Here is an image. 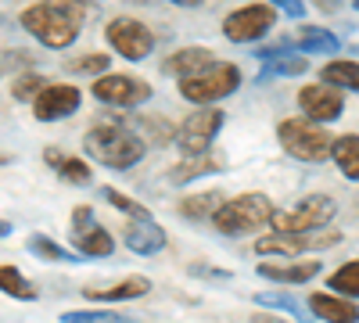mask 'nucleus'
Returning a JSON list of instances; mask_svg holds the SVG:
<instances>
[{"label":"nucleus","mask_w":359,"mask_h":323,"mask_svg":"<svg viewBox=\"0 0 359 323\" xmlns=\"http://www.w3.org/2000/svg\"><path fill=\"white\" fill-rule=\"evenodd\" d=\"M101 194H104V201L111 205V209H118V212H126L130 219H147V216H151V212L144 209V205H137L133 198H126V194H118V191H111V187H104Z\"/></svg>","instance_id":"obj_31"},{"label":"nucleus","mask_w":359,"mask_h":323,"mask_svg":"<svg viewBox=\"0 0 359 323\" xmlns=\"http://www.w3.org/2000/svg\"><path fill=\"white\" fill-rule=\"evenodd\" d=\"M237 86H241V69L233 62H212L201 72L180 79V97L191 101V104H212V101L230 97Z\"/></svg>","instance_id":"obj_4"},{"label":"nucleus","mask_w":359,"mask_h":323,"mask_svg":"<svg viewBox=\"0 0 359 323\" xmlns=\"http://www.w3.org/2000/svg\"><path fill=\"white\" fill-rule=\"evenodd\" d=\"M352 4H355V8H359V0H352Z\"/></svg>","instance_id":"obj_42"},{"label":"nucleus","mask_w":359,"mask_h":323,"mask_svg":"<svg viewBox=\"0 0 359 323\" xmlns=\"http://www.w3.org/2000/svg\"><path fill=\"white\" fill-rule=\"evenodd\" d=\"M269 69H273L277 76H302L309 65H306V57H298V54H280L269 62Z\"/></svg>","instance_id":"obj_33"},{"label":"nucleus","mask_w":359,"mask_h":323,"mask_svg":"<svg viewBox=\"0 0 359 323\" xmlns=\"http://www.w3.org/2000/svg\"><path fill=\"white\" fill-rule=\"evenodd\" d=\"M147 291H151V280L147 277H126V280L108 284V287H86L83 295L94 302H126V298H144Z\"/></svg>","instance_id":"obj_19"},{"label":"nucleus","mask_w":359,"mask_h":323,"mask_svg":"<svg viewBox=\"0 0 359 323\" xmlns=\"http://www.w3.org/2000/svg\"><path fill=\"white\" fill-rule=\"evenodd\" d=\"M341 241V233L327 230V233H266V238L255 241V252L259 255H298V252H320V248H334Z\"/></svg>","instance_id":"obj_10"},{"label":"nucleus","mask_w":359,"mask_h":323,"mask_svg":"<svg viewBox=\"0 0 359 323\" xmlns=\"http://www.w3.org/2000/svg\"><path fill=\"white\" fill-rule=\"evenodd\" d=\"M8 233H11V223H8V219H0V238H8Z\"/></svg>","instance_id":"obj_40"},{"label":"nucleus","mask_w":359,"mask_h":323,"mask_svg":"<svg viewBox=\"0 0 359 323\" xmlns=\"http://www.w3.org/2000/svg\"><path fill=\"white\" fill-rule=\"evenodd\" d=\"M223 130V111L219 108H201L194 115H187L176 130V148L184 155H201L208 151V144L216 140V133Z\"/></svg>","instance_id":"obj_9"},{"label":"nucleus","mask_w":359,"mask_h":323,"mask_svg":"<svg viewBox=\"0 0 359 323\" xmlns=\"http://www.w3.org/2000/svg\"><path fill=\"white\" fill-rule=\"evenodd\" d=\"M140 126L151 130V140H155V144H169V140H172V130H169L162 119H140Z\"/></svg>","instance_id":"obj_35"},{"label":"nucleus","mask_w":359,"mask_h":323,"mask_svg":"<svg viewBox=\"0 0 359 323\" xmlns=\"http://www.w3.org/2000/svg\"><path fill=\"white\" fill-rule=\"evenodd\" d=\"M0 291L18 302H36V287L22 277L18 266H0Z\"/></svg>","instance_id":"obj_27"},{"label":"nucleus","mask_w":359,"mask_h":323,"mask_svg":"<svg viewBox=\"0 0 359 323\" xmlns=\"http://www.w3.org/2000/svg\"><path fill=\"white\" fill-rule=\"evenodd\" d=\"M25 248L33 252L36 259H43V262H76V259H83L79 252H69V248H62L57 241H50L47 233H29V245Z\"/></svg>","instance_id":"obj_25"},{"label":"nucleus","mask_w":359,"mask_h":323,"mask_svg":"<svg viewBox=\"0 0 359 323\" xmlns=\"http://www.w3.org/2000/svg\"><path fill=\"white\" fill-rule=\"evenodd\" d=\"M331 158H334V165L341 169L345 180H359V137H355V133H345V137L334 140Z\"/></svg>","instance_id":"obj_22"},{"label":"nucleus","mask_w":359,"mask_h":323,"mask_svg":"<svg viewBox=\"0 0 359 323\" xmlns=\"http://www.w3.org/2000/svg\"><path fill=\"white\" fill-rule=\"evenodd\" d=\"M83 22H86V11L76 4V0H40V4L22 11V29L33 33L50 50L72 47Z\"/></svg>","instance_id":"obj_1"},{"label":"nucleus","mask_w":359,"mask_h":323,"mask_svg":"<svg viewBox=\"0 0 359 323\" xmlns=\"http://www.w3.org/2000/svg\"><path fill=\"white\" fill-rule=\"evenodd\" d=\"M273 22H277V11L269 8V4H248V8L230 11L223 18V36L233 40V43H252L262 33H269Z\"/></svg>","instance_id":"obj_12"},{"label":"nucleus","mask_w":359,"mask_h":323,"mask_svg":"<svg viewBox=\"0 0 359 323\" xmlns=\"http://www.w3.org/2000/svg\"><path fill=\"white\" fill-rule=\"evenodd\" d=\"M320 262H259V277L277 284H306L320 273Z\"/></svg>","instance_id":"obj_17"},{"label":"nucleus","mask_w":359,"mask_h":323,"mask_svg":"<svg viewBox=\"0 0 359 323\" xmlns=\"http://www.w3.org/2000/svg\"><path fill=\"white\" fill-rule=\"evenodd\" d=\"M83 148L104 169H130L144 158V137L118 123H97L94 130H86Z\"/></svg>","instance_id":"obj_2"},{"label":"nucleus","mask_w":359,"mask_h":323,"mask_svg":"<svg viewBox=\"0 0 359 323\" xmlns=\"http://www.w3.org/2000/svg\"><path fill=\"white\" fill-rule=\"evenodd\" d=\"M320 76L323 83L338 86V90H359V62H327Z\"/></svg>","instance_id":"obj_26"},{"label":"nucleus","mask_w":359,"mask_h":323,"mask_svg":"<svg viewBox=\"0 0 359 323\" xmlns=\"http://www.w3.org/2000/svg\"><path fill=\"white\" fill-rule=\"evenodd\" d=\"M172 4H180V8H198V4H205V0H172Z\"/></svg>","instance_id":"obj_38"},{"label":"nucleus","mask_w":359,"mask_h":323,"mask_svg":"<svg viewBox=\"0 0 359 323\" xmlns=\"http://www.w3.org/2000/svg\"><path fill=\"white\" fill-rule=\"evenodd\" d=\"M294 43L302 50H309V54H334L341 47V40L331 33V29H316V25H302V29H298Z\"/></svg>","instance_id":"obj_23"},{"label":"nucleus","mask_w":359,"mask_h":323,"mask_svg":"<svg viewBox=\"0 0 359 323\" xmlns=\"http://www.w3.org/2000/svg\"><path fill=\"white\" fill-rule=\"evenodd\" d=\"M331 219H334V201L327 198V194H313V198H306V201H298L294 209L277 212V216H273V226H277L280 233H316V230H323Z\"/></svg>","instance_id":"obj_6"},{"label":"nucleus","mask_w":359,"mask_h":323,"mask_svg":"<svg viewBox=\"0 0 359 323\" xmlns=\"http://www.w3.org/2000/svg\"><path fill=\"white\" fill-rule=\"evenodd\" d=\"M226 169V162L223 158H216V155H208V151H201V155H184V162H180L169 176L176 184H187V180H194V176H208V172H223Z\"/></svg>","instance_id":"obj_21"},{"label":"nucleus","mask_w":359,"mask_h":323,"mask_svg":"<svg viewBox=\"0 0 359 323\" xmlns=\"http://www.w3.org/2000/svg\"><path fill=\"white\" fill-rule=\"evenodd\" d=\"M273 4H277L280 11H287L291 18H302V15H306V4H302V0H273Z\"/></svg>","instance_id":"obj_36"},{"label":"nucleus","mask_w":359,"mask_h":323,"mask_svg":"<svg viewBox=\"0 0 359 323\" xmlns=\"http://www.w3.org/2000/svg\"><path fill=\"white\" fill-rule=\"evenodd\" d=\"M111 62L104 54H83V57H76V62L69 65V72H79V76H97L101 69H108Z\"/></svg>","instance_id":"obj_34"},{"label":"nucleus","mask_w":359,"mask_h":323,"mask_svg":"<svg viewBox=\"0 0 359 323\" xmlns=\"http://www.w3.org/2000/svg\"><path fill=\"white\" fill-rule=\"evenodd\" d=\"M62 323H133L130 316H118V312H65Z\"/></svg>","instance_id":"obj_32"},{"label":"nucleus","mask_w":359,"mask_h":323,"mask_svg":"<svg viewBox=\"0 0 359 323\" xmlns=\"http://www.w3.org/2000/svg\"><path fill=\"white\" fill-rule=\"evenodd\" d=\"M33 65H36V54H29V50H0V76L29 72Z\"/></svg>","instance_id":"obj_30"},{"label":"nucleus","mask_w":359,"mask_h":323,"mask_svg":"<svg viewBox=\"0 0 359 323\" xmlns=\"http://www.w3.org/2000/svg\"><path fill=\"white\" fill-rule=\"evenodd\" d=\"M101 104H115V108H137L151 97V83H144L137 76H97L90 86Z\"/></svg>","instance_id":"obj_11"},{"label":"nucleus","mask_w":359,"mask_h":323,"mask_svg":"<svg viewBox=\"0 0 359 323\" xmlns=\"http://www.w3.org/2000/svg\"><path fill=\"white\" fill-rule=\"evenodd\" d=\"M298 108L306 111V119L313 123H334L341 108H345V97L338 86L323 83V86H302V94H298Z\"/></svg>","instance_id":"obj_14"},{"label":"nucleus","mask_w":359,"mask_h":323,"mask_svg":"<svg viewBox=\"0 0 359 323\" xmlns=\"http://www.w3.org/2000/svg\"><path fill=\"white\" fill-rule=\"evenodd\" d=\"M331 287L341 291L345 298H359V259L345 262L338 273H331Z\"/></svg>","instance_id":"obj_28"},{"label":"nucleus","mask_w":359,"mask_h":323,"mask_svg":"<svg viewBox=\"0 0 359 323\" xmlns=\"http://www.w3.org/2000/svg\"><path fill=\"white\" fill-rule=\"evenodd\" d=\"M43 76L40 72H22L18 79H15V86H11V97L15 101H36V94L43 90Z\"/></svg>","instance_id":"obj_29"},{"label":"nucleus","mask_w":359,"mask_h":323,"mask_svg":"<svg viewBox=\"0 0 359 323\" xmlns=\"http://www.w3.org/2000/svg\"><path fill=\"white\" fill-rule=\"evenodd\" d=\"M252 323H291V319H284V316H269V312H255Z\"/></svg>","instance_id":"obj_37"},{"label":"nucleus","mask_w":359,"mask_h":323,"mask_svg":"<svg viewBox=\"0 0 359 323\" xmlns=\"http://www.w3.org/2000/svg\"><path fill=\"white\" fill-rule=\"evenodd\" d=\"M316 4H320V8H327V11H334V8H338V0H316Z\"/></svg>","instance_id":"obj_39"},{"label":"nucleus","mask_w":359,"mask_h":323,"mask_svg":"<svg viewBox=\"0 0 359 323\" xmlns=\"http://www.w3.org/2000/svg\"><path fill=\"white\" fill-rule=\"evenodd\" d=\"M277 140L298 162H323V158H331V148H334L331 133L316 126L313 119H284L277 126Z\"/></svg>","instance_id":"obj_5"},{"label":"nucleus","mask_w":359,"mask_h":323,"mask_svg":"<svg viewBox=\"0 0 359 323\" xmlns=\"http://www.w3.org/2000/svg\"><path fill=\"white\" fill-rule=\"evenodd\" d=\"M11 162H15V158H11L8 151H0V165H11Z\"/></svg>","instance_id":"obj_41"},{"label":"nucleus","mask_w":359,"mask_h":323,"mask_svg":"<svg viewBox=\"0 0 359 323\" xmlns=\"http://www.w3.org/2000/svg\"><path fill=\"white\" fill-rule=\"evenodd\" d=\"M123 241H126V248L130 252H137V255H158L162 248H165V230L147 216V219H130L126 226H123Z\"/></svg>","instance_id":"obj_15"},{"label":"nucleus","mask_w":359,"mask_h":323,"mask_svg":"<svg viewBox=\"0 0 359 323\" xmlns=\"http://www.w3.org/2000/svg\"><path fill=\"white\" fill-rule=\"evenodd\" d=\"M104 40L111 43V50L118 57H126V62H144L147 54L155 50V36H151V29H147L144 22L137 18H111L104 25Z\"/></svg>","instance_id":"obj_7"},{"label":"nucleus","mask_w":359,"mask_h":323,"mask_svg":"<svg viewBox=\"0 0 359 323\" xmlns=\"http://www.w3.org/2000/svg\"><path fill=\"white\" fill-rule=\"evenodd\" d=\"M72 245L83 259H108L115 252V238L94 219L90 205H76L72 209Z\"/></svg>","instance_id":"obj_8"},{"label":"nucleus","mask_w":359,"mask_h":323,"mask_svg":"<svg viewBox=\"0 0 359 323\" xmlns=\"http://www.w3.org/2000/svg\"><path fill=\"white\" fill-rule=\"evenodd\" d=\"M205 65H212V50H208V47H184V50H176V54L165 57L162 72L176 76V79H187V76L201 72Z\"/></svg>","instance_id":"obj_16"},{"label":"nucleus","mask_w":359,"mask_h":323,"mask_svg":"<svg viewBox=\"0 0 359 323\" xmlns=\"http://www.w3.org/2000/svg\"><path fill=\"white\" fill-rule=\"evenodd\" d=\"M43 162L62 176L65 184H72V187H86L90 184V165L83 162V158H72V155H65V151H57V148H43Z\"/></svg>","instance_id":"obj_20"},{"label":"nucleus","mask_w":359,"mask_h":323,"mask_svg":"<svg viewBox=\"0 0 359 323\" xmlns=\"http://www.w3.org/2000/svg\"><path fill=\"white\" fill-rule=\"evenodd\" d=\"M309 312L327 319V323H355L359 319V309L348 298H334V295H327V291L309 295Z\"/></svg>","instance_id":"obj_18"},{"label":"nucleus","mask_w":359,"mask_h":323,"mask_svg":"<svg viewBox=\"0 0 359 323\" xmlns=\"http://www.w3.org/2000/svg\"><path fill=\"white\" fill-rule=\"evenodd\" d=\"M79 104H83L79 86H72V83H47L43 90L36 94V101H33V115L40 123H57V119L76 115Z\"/></svg>","instance_id":"obj_13"},{"label":"nucleus","mask_w":359,"mask_h":323,"mask_svg":"<svg viewBox=\"0 0 359 323\" xmlns=\"http://www.w3.org/2000/svg\"><path fill=\"white\" fill-rule=\"evenodd\" d=\"M219 205H223V194H219V191L191 194V198H184V201H180V216H184V219H191V223H198V219H212Z\"/></svg>","instance_id":"obj_24"},{"label":"nucleus","mask_w":359,"mask_h":323,"mask_svg":"<svg viewBox=\"0 0 359 323\" xmlns=\"http://www.w3.org/2000/svg\"><path fill=\"white\" fill-rule=\"evenodd\" d=\"M273 201L266 194H241V198H230L223 201L216 216H212V226L226 238H245V233H259L262 226L273 223Z\"/></svg>","instance_id":"obj_3"}]
</instances>
